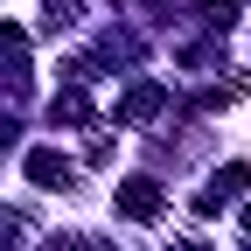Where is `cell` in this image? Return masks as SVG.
<instances>
[{"label":"cell","instance_id":"cell-1","mask_svg":"<svg viewBox=\"0 0 251 251\" xmlns=\"http://www.w3.org/2000/svg\"><path fill=\"white\" fill-rule=\"evenodd\" d=\"M119 209H126V216H153V209H161V196H153V181H126Z\"/></svg>","mask_w":251,"mask_h":251},{"label":"cell","instance_id":"cell-2","mask_svg":"<svg viewBox=\"0 0 251 251\" xmlns=\"http://www.w3.org/2000/svg\"><path fill=\"white\" fill-rule=\"evenodd\" d=\"M28 175H35V181H70V161H63V153H35V161H28Z\"/></svg>","mask_w":251,"mask_h":251}]
</instances>
